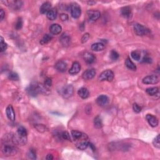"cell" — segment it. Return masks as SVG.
<instances>
[{"label": "cell", "mask_w": 160, "mask_h": 160, "mask_svg": "<svg viewBox=\"0 0 160 160\" xmlns=\"http://www.w3.org/2000/svg\"><path fill=\"white\" fill-rule=\"evenodd\" d=\"M13 142H5V145L2 146V153L6 156L15 155L18 152V149Z\"/></svg>", "instance_id": "6da1fadb"}, {"label": "cell", "mask_w": 160, "mask_h": 160, "mask_svg": "<svg viewBox=\"0 0 160 160\" xmlns=\"http://www.w3.org/2000/svg\"><path fill=\"white\" fill-rule=\"evenodd\" d=\"M114 79V73L110 69H107L102 72L100 76H99V79L101 81H107L109 82H111Z\"/></svg>", "instance_id": "7a4b0ae2"}, {"label": "cell", "mask_w": 160, "mask_h": 160, "mask_svg": "<svg viewBox=\"0 0 160 160\" xmlns=\"http://www.w3.org/2000/svg\"><path fill=\"white\" fill-rule=\"evenodd\" d=\"M74 93V88L71 85H68L61 89V95L65 98H69L71 97Z\"/></svg>", "instance_id": "3957f363"}, {"label": "cell", "mask_w": 160, "mask_h": 160, "mask_svg": "<svg viewBox=\"0 0 160 160\" xmlns=\"http://www.w3.org/2000/svg\"><path fill=\"white\" fill-rule=\"evenodd\" d=\"M134 33L138 36H144L149 33V30L140 24H135L134 26Z\"/></svg>", "instance_id": "277c9868"}, {"label": "cell", "mask_w": 160, "mask_h": 160, "mask_svg": "<svg viewBox=\"0 0 160 160\" xmlns=\"http://www.w3.org/2000/svg\"><path fill=\"white\" fill-rule=\"evenodd\" d=\"M13 142L15 145H24L27 143L26 136H22L19 134H13Z\"/></svg>", "instance_id": "5b68a950"}, {"label": "cell", "mask_w": 160, "mask_h": 160, "mask_svg": "<svg viewBox=\"0 0 160 160\" xmlns=\"http://www.w3.org/2000/svg\"><path fill=\"white\" fill-rule=\"evenodd\" d=\"M71 14L73 18H78L81 14V9L79 5L76 3H73L71 5Z\"/></svg>", "instance_id": "8992f818"}, {"label": "cell", "mask_w": 160, "mask_h": 160, "mask_svg": "<svg viewBox=\"0 0 160 160\" xmlns=\"http://www.w3.org/2000/svg\"><path fill=\"white\" fill-rule=\"evenodd\" d=\"M159 82V78L158 76L153 75L146 76L143 79V83L146 85H155Z\"/></svg>", "instance_id": "52a82bcc"}, {"label": "cell", "mask_w": 160, "mask_h": 160, "mask_svg": "<svg viewBox=\"0 0 160 160\" xmlns=\"http://www.w3.org/2000/svg\"><path fill=\"white\" fill-rule=\"evenodd\" d=\"M28 92L29 95L31 97H36L38 93H40L39 87H38V84L37 83H32L29 86L28 89Z\"/></svg>", "instance_id": "ba28073f"}, {"label": "cell", "mask_w": 160, "mask_h": 160, "mask_svg": "<svg viewBox=\"0 0 160 160\" xmlns=\"http://www.w3.org/2000/svg\"><path fill=\"white\" fill-rule=\"evenodd\" d=\"M146 119L148 121V123H149V124L151 127H156L158 126V124H159V121L158 118H156V116H153V115L151 114H148L146 115Z\"/></svg>", "instance_id": "9c48e42d"}, {"label": "cell", "mask_w": 160, "mask_h": 160, "mask_svg": "<svg viewBox=\"0 0 160 160\" xmlns=\"http://www.w3.org/2000/svg\"><path fill=\"white\" fill-rule=\"evenodd\" d=\"M96 74L97 72L95 69H89L83 73L82 77L85 80H90L95 77Z\"/></svg>", "instance_id": "30bf717a"}, {"label": "cell", "mask_w": 160, "mask_h": 160, "mask_svg": "<svg viewBox=\"0 0 160 160\" xmlns=\"http://www.w3.org/2000/svg\"><path fill=\"white\" fill-rule=\"evenodd\" d=\"M89 141H88V138H85L78 141L77 143H76V147L81 150H85L89 146Z\"/></svg>", "instance_id": "8fae6325"}, {"label": "cell", "mask_w": 160, "mask_h": 160, "mask_svg": "<svg viewBox=\"0 0 160 160\" xmlns=\"http://www.w3.org/2000/svg\"><path fill=\"white\" fill-rule=\"evenodd\" d=\"M89 19L91 21H97L100 18L101 13L100 12L97 10H94V9H90L87 12Z\"/></svg>", "instance_id": "7c38bea8"}, {"label": "cell", "mask_w": 160, "mask_h": 160, "mask_svg": "<svg viewBox=\"0 0 160 160\" xmlns=\"http://www.w3.org/2000/svg\"><path fill=\"white\" fill-rule=\"evenodd\" d=\"M71 134L73 139L75 141H78L83 138H88V136L86 135V134L83 133L81 132H79V131H76V130H72Z\"/></svg>", "instance_id": "4fadbf2b"}, {"label": "cell", "mask_w": 160, "mask_h": 160, "mask_svg": "<svg viewBox=\"0 0 160 160\" xmlns=\"http://www.w3.org/2000/svg\"><path fill=\"white\" fill-rule=\"evenodd\" d=\"M97 103L100 106H105L109 103V98L106 95H102L98 97L97 100Z\"/></svg>", "instance_id": "5bb4252c"}, {"label": "cell", "mask_w": 160, "mask_h": 160, "mask_svg": "<svg viewBox=\"0 0 160 160\" xmlns=\"http://www.w3.org/2000/svg\"><path fill=\"white\" fill-rule=\"evenodd\" d=\"M80 70H81V65L78 62L75 61L73 63L71 68L69 69V73L71 75H75L78 74Z\"/></svg>", "instance_id": "9a60e30c"}, {"label": "cell", "mask_w": 160, "mask_h": 160, "mask_svg": "<svg viewBox=\"0 0 160 160\" xmlns=\"http://www.w3.org/2000/svg\"><path fill=\"white\" fill-rule=\"evenodd\" d=\"M83 59L88 64H92L95 62L96 57L93 54L89 52H86L83 54Z\"/></svg>", "instance_id": "2e32d148"}, {"label": "cell", "mask_w": 160, "mask_h": 160, "mask_svg": "<svg viewBox=\"0 0 160 160\" xmlns=\"http://www.w3.org/2000/svg\"><path fill=\"white\" fill-rule=\"evenodd\" d=\"M55 68L58 71L61 73H64L66 71L67 69V64L65 61L62 60H60L55 64Z\"/></svg>", "instance_id": "e0dca14e"}, {"label": "cell", "mask_w": 160, "mask_h": 160, "mask_svg": "<svg viewBox=\"0 0 160 160\" xmlns=\"http://www.w3.org/2000/svg\"><path fill=\"white\" fill-rule=\"evenodd\" d=\"M6 116H7L9 120H11L12 121L15 120V113L13 108L11 104L8 105L7 108H6Z\"/></svg>", "instance_id": "ac0fdd59"}, {"label": "cell", "mask_w": 160, "mask_h": 160, "mask_svg": "<svg viewBox=\"0 0 160 160\" xmlns=\"http://www.w3.org/2000/svg\"><path fill=\"white\" fill-rule=\"evenodd\" d=\"M62 31V28L58 24H53L50 27V33L54 35H57L60 34Z\"/></svg>", "instance_id": "d6986e66"}, {"label": "cell", "mask_w": 160, "mask_h": 160, "mask_svg": "<svg viewBox=\"0 0 160 160\" xmlns=\"http://www.w3.org/2000/svg\"><path fill=\"white\" fill-rule=\"evenodd\" d=\"M9 3V7H11L14 10H18L21 9L22 6L23 5V3L21 1H6Z\"/></svg>", "instance_id": "ffe728a7"}, {"label": "cell", "mask_w": 160, "mask_h": 160, "mask_svg": "<svg viewBox=\"0 0 160 160\" xmlns=\"http://www.w3.org/2000/svg\"><path fill=\"white\" fill-rule=\"evenodd\" d=\"M121 15L126 18H130L132 16V9L130 6H124L121 9Z\"/></svg>", "instance_id": "44dd1931"}, {"label": "cell", "mask_w": 160, "mask_h": 160, "mask_svg": "<svg viewBox=\"0 0 160 160\" xmlns=\"http://www.w3.org/2000/svg\"><path fill=\"white\" fill-rule=\"evenodd\" d=\"M50 9H52V4L50 2H45L41 5L40 11L41 14L47 13Z\"/></svg>", "instance_id": "7402d4cb"}, {"label": "cell", "mask_w": 160, "mask_h": 160, "mask_svg": "<svg viewBox=\"0 0 160 160\" xmlns=\"http://www.w3.org/2000/svg\"><path fill=\"white\" fill-rule=\"evenodd\" d=\"M60 42L62 44L63 46H68L70 44V41H71V39L70 37L68 35H66L65 33L62 34V36L60 38Z\"/></svg>", "instance_id": "603a6c76"}, {"label": "cell", "mask_w": 160, "mask_h": 160, "mask_svg": "<svg viewBox=\"0 0 160 160\" xmlns=\"http://www.w3.org/2000/svg\"><path fill=\"white\" fill-rule=\"evenodd\" d=\"M58 15V11L56 8H52V9L47 13V18L49 19L50 20L53 21L55 20L57 17Z\"/></svg>", "instance_id": "cb8c5ba5"}, {"label": "cell", "mask_w": 160, "mask_h": 160, "mask_svg": "<svg viewBox=\"0 0 160 160\" xmlns=\"http://www.w3.org/2000/svg\"><path fill=\"white\" fill-rule=\"evenodd\" d=\"M78 94L79 96V97L81 98L82 99H86L87 98H88L89 93L87 88H81L78 90Z\"/></svg>", "instance_id": "d4e9b609"}, {"label": "cell", "mask_w": 160, "mask_h": 160, "mask_svg": "<svg viewBox=\"0 0 160 160\" xmlns=\"http://www.w3.org/2000/svg\"><path fill=\"white\" fill-rule=\"evenodd\" d=\"M104 48L105 46L103 43H96L91 45V50L95 52H101L104 49Z\"/></svg>", "instance_id": "484cf974"}, {"label": "cell", "mask_w": 160, "mask_h": 160, "mask_svg": "<svg viewBox=\"0 0 160 160\" xmlns=\"http://www.w3.org/2000/svg\"><path fill=\"white\" fill-rule=\"evenodd\" d=\"M146 93L149 96H155L159 93V88L158 87H153L149 88L146 89Z\"/></svg>", "instance_id": "4316f807"}, {"label": "cell", "mask_w": 160, "mask_h": 160, "mask_svg": "<svg viewBox=\"0 0 160 160\" xmlns=\"http://www.w3.org/2000/svg\"><path fill=\"white\" fill-rule=\"evenodd\" d=\"M125 65L129 69L133 70V71H136V65H134V63L130 60V58H128L125 61Z\"/></svg>", "instance_id": "83f0119b"}, {"label": "cell", "mask_w": 160, "mask_h": 160, "mask_svg": "<svg viewBox=\"0 0 160 160\" xmlns=\"http://www.w3.org/2000/svg\"><path fill=\"white\" fill-rule=\"evenodd\" d=\"M94 125L97 129H100L103 126V122H102V120L100 116H97L95 118Z\"/></svg>", "instance_id": "f1b7e54d"}, {"label": "cell", "mask_w": 160, "mask_h": 160, "mask_svg": "<svg viewBox=\"0 0 160 160\" xmlns=\"http://www.w3.org/2000/svg\"><path fill=\"white\" fill-rule=\"evenodd\" d=\"M52 36L48 34H44L43 37L42 38V39L40 40V44L41 45H44V44L48 43L50 41L52 40Z\"/></svg>", "instance_id": "f546056e"}, {"label": "cell", "mask_w": 160, "mask_h": 160, "mask_svg": "<svg viewBox=\"0 0 160 160\" xmlns=\"http://www.w3.org/2000/svg\"><path fill=\"white\" fill-rule=\"evenodd\" d=\"M34 128H36V130L38 131V132H39L40 133L45 132L47 130L46 126L42 124H34Z\"/></svg>", "instance_id": "4dcf8cb0"}, {"label": "cell", "mask_w": 160, "mask_h": 160, "mask_svg": "<svg viewBox=\"0 0 160 160\" xmlns=\"http://www.w3.org/2000/svg\"><path fill=\"white\" fill-rule=\"evenodd\" d=\"M28 158L30 159H36V151L34 149H30L27 153Z\"/></svg>", "instance_id": "1f68e13d"}, {"label": "cell", "mask_w": 160, "mask_h": 160, "mask_svg": "<svg viewBox=\"0 0 160 160\" xmlns=\"http://www.w3.org/2000/svg\"><path fill=\"white\" fill-rule=\"evenodd\" d=\"M7 44L5 42L3 38L1 36L0 37V51H1V52H5L6 49H7Z\"/></svg>", "instance_id": "d6a6232c"}, {"label": "cell", "mask_w": 160, "mask_h": 160, "mask_svg": "<svg viewBox=\"0 0 160 160\" xmlns=\"http://www.w3.org/2000/svg\"><path fill=\"white\" fill-rule=\"evenodd\" d=\"M17 133L22 136H27V134H28L26 128H24L23 126H20L18 128Z\"/></svg>", "instance_id": "836d02e7"}, {"label": "cell", "mask_w": 160, "mask_h": 160, "mask_svg": "<svg viewBox=\"0 0 160 160\" xmlns=\"http://www.w3.org/2000/svg\"><path fill=\"white\" fill-rule=\"evenodd\" d=\"M8 78L11 81H18L19 80V76L17 73L11 72L8 75Z\"/></svg>", "instance_id": "e575fe53"}, {"label": "cell", "mask_w": 160, "mask_h": 160, "mask_svg": "<svg viewBox=\"0 0 160 160\" xmlns=\"http://www.w3.org/2000/svg\"><path fill=\"white\" fill-rule=\"evenodd\" d=\"M120 57V54L115 50H112L110 53V58L113 61L117 60Z\"/></svg>", "instance_id": "d590c367"}, {"label": "cell", "mask_w": 160, "mask_h": 160, "mask_svg": "<svg viewBox=\"0 0 160 160\" xmlns=\"http://www.w3.org/2000/svg\"><path fill=\"white\" fill-rule=\"evenodd\" d=\"M23 20H22V18H19L15 23L16 30H20V29H21V28L23 27Z\"/></svg>", "instance_id": "8d00e7d4"}, {"label": "cell", "mask_w": 160, "mask_h": 160, "mask_svg": "<svg viewBox=\"0 0 160 160\" xmlns=\"http://www.w3.org/2000/svg\"><path fill=\"white\" fill-rule=\"evenodd\" d=\"M131 56H132V58L136 61H139L141 58V54L140 53L137 52V51H134L131 53Z\"/></svg>", "instance_id": "74e56055"}, {"label": "cell", "mask_w": 160, "mask_h": 160, "mask_svg": "<svg viewBox=\"0 0 160 160\" xmlns=\"http://www.w3.org/2000/svg\"><path fill=\"white\" fill-rule=\"evenodd\" d=\"M153 144L154 145L155 147H156V148L159 149L160 148V138H159V134L157 135L155 138L153 140Z\"/></svg>", "instance_id": "f35d334b"}, {"label": "cell", "mask_w": 160, "mask_h": 160, "mask_svg": "<svg viewBox=\"0 0 160 160\" xmlns=\"http://www.w3.org/2000/svg\"><path fill=\"white\" fill-rule=\"evenodd\" d=\"M61 138H62V139L65 140L71 141V140L69 133L67 132H63L61 133Z\"/></svg>", "instance_id": "ab89813d"}, {"label": "cell", "mask_w": 160, "mask_h": 160, "mask_svg": "<svg viewBox=\"0 0 160 160\" xmlns=\"http://www.w3.org/2000/svg\"><path fill=\"white\" fill-rule=\"evenodd\" d=\"M133 108L134 111L136 113H140L141 111V108L137 103H134L133 104Z\"/></svg>", "instance_id": "60d3db41"}, {"label": "cell", "mask_w": 160, "mask_h": 160, "mask_svg": "<svg viewBox=\"0 0 160 160\" xmlns=\"http://www.w3.org/2000/svg\"><path fill=\"white\" fill-rule=\"evenodd\" d=\"M44 85H45L47 88H50L51 86H52V79L50 78H47L45 79V81H44Z\"/></svg>", "instance_id": "b9f144b4"}, {"label": "cell", "mask_w": 160, "mask_h": 160, "mask_svg": "<svg viewBox=\"0 0 160 160\" xmlns=\"http://www.w3.org/2000/svg\"><path fill=\"white\" fill-rule=\"evenodd\" d=\"M89 38V33H86L83 35L82 38H81V43H85L86 42H87Z\"/></svg>", "instance_id": "7bdbcfd3"}, {"label": "cell", "mask_w": 160, "mask_h": 160, "mask_svg": "<svg viewBox=\"0 0 160 160\" xmlns=\"http://www.w3.org/2000/svg\"><path fill=\"white\" fill-rule=\"evenodd\" d=\"M143 63H152V59L151 58H149V56H145L143 60Z\"/></svg>", "instance_id": "ee69618b"}, {"label": "cell", "mask_w": 160, "mask_h": 160, "mask_svg": "<svg viewBox=\"0 0 160 160\" xmlns=\"http://www.w3.org/2000/svg\"><path fill=\"white\" fill-rule=\"evenodd\" d=\"M60 18L63 21H66L68 20V16L66 14L63 13L60 15Z\"/></svg>", "instance_id": "f6af8a7d"}, {"label": "cell", "mask_w": 160, "mask_h": 160, "mask_svg": "<svg viewBox=\"0 0 160 160\" xmlns=\"http://www.w3.org/2000/svg\"><path fill=\"white\" fill-rule=\"evenodd\" d=\"M5 16V11H3V9H1V10H0V20L2 21L3 19H4Z\"/></svg>", "instance_id": "bcb514c9"}, {"label": "cell", "mask_w": 160, "mask_h": 160, "mask_svg": "<svg viewBox=\"0 0 160 160\" xmlns=\"http://www.w3.org/2000/svg\"><path fill=\"white\" fill-rule=\"evenodd\" d=\"M89 146L90 147V148L93 150V151H95V150H96V148H95V146H94L93 144H92L91 143H89Z\"/></svg>", "instance_id": "7dc6e473"}, {"label": "cell", "mask_w": 160, "mask_h": 160, "mask_svg": "<svg viewBox=\"0 0 160 160\" xmlns=\"http://www.w3.org/2000/svg\"><path fill=\"white\" fill-rule=\"evenodd\" d=\"M53 159V157L52 155L49 154V155H47V156H46V159L47 160H52Z\"/></svg>", "instance_id": "c3c4849f"}, {"label": "cell", "mask_w": 160, "mask_h": 160, "mask_svg": "<svg viewBox=\"0 0 160 160\" xmlns=\"http://www.w3.org/2000/svg\"><path fill=\"white\" fill-rule=\"evenodd\" d=\"M92 3H93V4H94V3H96V2H95V1H89L88 2V4L90 5H91Z\"/></svg>", "instance_id": "681fc988"}]
</instances>
